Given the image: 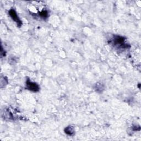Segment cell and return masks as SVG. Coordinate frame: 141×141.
<instances>
[{"label": "cell", "mask_w": 141, "mask_h": 141, "mask_svg": "<svg viewBox=\"0 0 141 141\" xmlns=\"http://www.w3.org/2000/svg\"><path fill=\"white\" fill-rule=\"evenodd\" d=\"M26 87L30 91L36 92L39 90V87L35 83L32 82L29 80H28L26 82Z\"/></svg>", "instance_id": "cell-1"}, {"label": "cell", "mask_w": 141, "mask_h": 141, "mask_svg": "<svg viewBox=\"0 0 141 141\" xmlns=\"http://www.w3.org/2000/svg\"><path fill=\"white\" fill-rule=\"evenodd\" d=\"M9 16H11V17L12 18L13 20L14 21H15L17 23L18 26L20 27L22 25V22L21 21L20 19H19L17 13L14 10V9H11V10L9 11Z\"/></svg>", "instance_id": "cell-2"}, {"label": "cell", "mask_w": 141, "mask_h": 141, "mask_svg": "<svg viewBox=\"0 0 141 141\" xmlns=\"http://www.w3.org/2000/svg\"><path fill=\"white\" fill-rule=\"evenodd\" d=\"M65 132H66V133L70 136L73 135V134L75 133L74 129L72 127H71V126H69V127H67V128H66L65 130Z\"/></svg>", "instance_id": "cell-3"}, {"label": "cell", "mask_w": 141, "mask_h": 141, "mask_svg": "<svg viewBox=\"0 0 141 141\" xmlns=\"http://www.w3.org/2000/svg\"><path fill=\"white\" fill-rule=\"evenodd\" d=\"M39 15L41 16V17L43 18H46L48 17V13L46 11H43L41 13H40Z\"/></svg>", "instance_id": "cell-4"}]
</instances>
